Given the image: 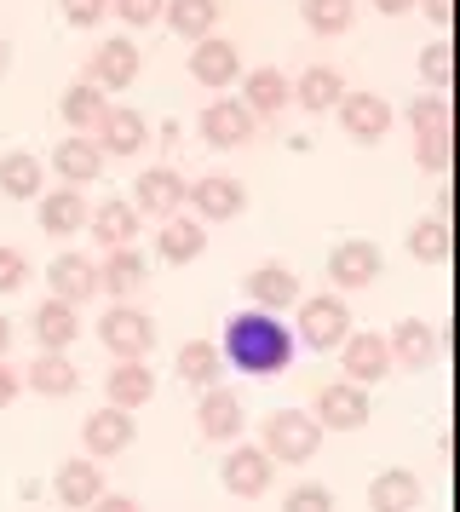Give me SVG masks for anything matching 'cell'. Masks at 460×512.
<instances>
[{
    "instance_id": "cell-40",
    "label": "cell",
    "mask_w": 460,
    "mask_h": 512,
    "mask_svg": "<svg viewBox=\"0 0 460 512\" xmlns=\"http://www.w3.org/2000/svg\"><path fill=\"white\" fill-rule=\"evenodd\" d=\"M282 512H334V495H328L322 484H299V489H288Z\"/></svg>"
},
{
    "instance_id": "cell-31",
    "label": "cell",
    "mask_w": 460,
    "mask_h": 512,
    "mask_svg": "<svg viewBox=\"0 0 460 512\" xmlns=\"http://www.w3.org/2000/svg\"><path fill=\"white\" fill-rule=\"evenodd\" d=\"M46 185V167L29 156V150H12L6 162H0V190L12 196V202H29V196H41Z\"/></svg>"
},
{
    "instance_id": "cell-26",
    "label": "cell",
    "mask_w": 460,
    "mask_h": 512,
    "mask_svg": "<svg viewBox=\"0 0 460 512\" xmlns=\"http://www.w3.org/2000/svg\"><path fill=\"white\" fill-rule=\"evenodd\" d=\"M104 392H110L115 409H138V403L156 397V374H150V363H115L110 380H104Z\"/></svg>"
},
{
    "instance_id": "cell-13",
    "label": "cell",
    "mask_w": 460,
    "mask_h": 512,
    "mask_svg": "<svg viewBox=\"0 0 460 512\" xmlns=\"http://www.w3.org/2000/svg\"><path fill=\"white\" fill-rule=\"evenodd\" d=\"M184 196H190L196 219H236V213L248 208V190L236 185V179H225V173H207V179H196Z\"/></svg>"
},
{
    "instance_id": "cell-5",
    "label": "cell",
    "mask_w": 460,
    "mask_h": 512,
    "mask_svg": "<svg viewBox=\"0 0 460 512\" xmlns=\"http://www.w3.org/2000/svg\"><path fill=\"white\" fill-rule=\"evenodd\" d=\"M202 139L213 144V150H242V144L253 139V116L242 98H213L202 110Z\"/></svg>"
},
{
    "instance_id": "cell-38",
    "label": "cell",
    "mask_w": 460,
    "mask_h": 512,
    "mask_svg": "<svg viewBox=\"0 0 460 512\" xmlns=\"http://www.w3.org/2000/svg\"><path fill=\"white\" fill-rule=\"evenodd\" d=\"M351 12H357V0H305V24L317 29V35L351 29Z\"/></svg>"
},
{
    "instance_id": "cell-46",
    "label": "cell",
    "mask_w": 460,
    "mask_h": 512,
    "mask_svg": "<svg viewBox=\"0 0 460 512\" xmlns=\"http://www.w3.org/2000/svg\"><path fill=\"white\" fill-rule=\"evenodd\" d=\"M92 512H138V501H127V495H98Z\"/></svg>"
},
{
    "instance_id": "cell-4",
    "label": "cell",
    "mask_w": 460,
    "mask_h": 512,
    "mask_svg": "<svg viewBox=\"0 0 460 512\" xmlns=\"http://www.w3.org/2000/svg\"><path fill=\"white\" fill-rule=\"evenodd\" d=\"M351 334V305L334 300V294H322V300L299 305V340L311 351H334Z\"/></svg>"
},
{
    "instance_id": "cell-50",
    "label": "cell",
    "mask_w": 460,
    "mask_h": 512,
    "mask_svg": "<svg viewBox=\"0 0 460 512\" xmlns=\"http://www.w3.org/2000/svg\"><path fill=\"white\" fill-rule=\"evenodd\" d=\"M6 346H12V323L0 317V357H6Z\"/></svg>"
},
{
    "instance_id": "cell-6",
    "label": "cell",
    "mask_w": 460,
    "mask_h": 512,
    "mask_svg": "<svg viewBox=\"0 0 460 512\" xmlns=\"http://www.w3.org/2000/svg\"><path fill=\"white\" fill-rule=\"evenodd\" d=\"M138 81V47L127 35H110L104 47L92 52V87L98 93H127Z\"/></svg>"
},
{
    "instance_id": "cell-17",
    "label": "cell",
    "mask_w": 460,
    "mask_h": 512,
    "mask_svg": "<svg viewBox=\"0 0 460 512\" xmlns=\"http://www.w3.org/2000/svg\"><path fill=\"white\" fill-rule=\"evenodd\" d=\"M133 208L138 213H179L184 208V179L173 167H144L133 185Z\"/></svg>"
},
{
    "instance_id": "cell-22",
    "label": "cell",
    "mask_w": 460,
    "mask_h": 512,
    "mask_svg": "<svg viewBox=\"0 0 460 512\" xmlns=\"http://www.w3.org/2000/svg\"><path fill=\"white\" fill-rule=\"evenodd\" d=\"M248 300L259 311H282V305H299V277L288 265H259L248 277Z\"/></svg>"
},
{
    "instance_id": "cell-37",
    "label": "cell",
    "mask_w": 460,
    "mask_h": 512,
    "mask_svg": "<svg viewBox=\"0 0 460 512\" xmlns=\"http://www.w3.org/2000/svg\"><path fill=\"white\" fill-rule=\"evenodd\" d=\"M242 104H248V116H276V110L288 104V81H282L276 70H253Z\"/></svg>"
},
{
    "instance_id": "cell-30",
    "label": "cell",
    "mask_w": 460,
    "mask_h": 512,
    "mask_svg": "<svg viewBox=\"0 0 460 512\" xmlns=\"http://www.w3.org/2000/svg\"><path fill=\"white\" fill-rule=\"evenodd\" d=\"M161 259H167V265H190V259L202 254L207 248V231H202V219H167V225H161Z\"/></svg>"
},
{
    "instance_id": "cell-49",
    "label": "cell",
    "mask_w": 460,
    "mask_h": 512,
    "mask_svg": "<svg viewBox=\"0 0 460 512\" xmlns=\"http://www.w3.org/2000/svg\"><path fill=\"white\" fill-rule=\"evenodd\" d=\"M426 12H432L437 24H449V0H426Z\"/></svg>"
},
{
    "instance_id": "cell-15",
    "label": "cell",
    "mask_w": 460,
    "mask_h": 512,
    "mask_svg": "<svg viewBox=\"0 0 460 512\" xmlns=\"http://www.w3.org/2000/svg\"><path fill=\"white\" fill-rule=\"evenodd\" d=\"M328 277H334V288H368V282L380 277V248L363 242V236L340 242V248L328 254Z\"/></svg>"
},
{
    "instance_id": "cell-25",
    "label": "cell",
    "mask_w": 460,
    "mask_h": 512,
    "mask_svg": "<svg viewBox=\"0 0 460 512\" xmlns=\"http://www.w3.org/2000/svg\"><path fill=\"white\" fill-rule=\"evenodd\" d=\"M242 403H236V397L225 392V386H207V397H202V432L213 443H236L242 438Z\"/></svg>"
},
{
    "instance_id": "cell-8",
    "label": "cell",
    "mask_w": 460,
    "mask_h": 512,
    "mask_svg": "<svg viewBox=\"0 0 460 512\" xmlns=\"http://www.w3.org/2000/svg\"><path fill=\"white\" fill-rule=\"evenodd\" d=\"M190 75L202 81L207 93H225L230 81L242 75V58H236V47H230L225 35H202L196 52H190Z\"/></svg>"
},
{
    "instance_id": "cell-10",
    "label": "cell",
    "mask_w": 460,
    "mask_h": 512,
    "mask_svg": "<svg viewBox=\"0 0 460 512\" xmlns=\"http://www.w3.org/2000/svg\"><path fill=\"white\" fill-rule=\"evenodd\" d=\"M81 438H87V455H92V461H104V455H121V449L133 443V409H115V403L92 409L87 426H81Z\"/></svg>"
},
{
    "instance_id": "cell-12",
    "label": "cell",
    "mask_w": 460,
    "mask_h": 512,
    "mask_svg": "<svg viewBox=\"0 0 460 512\" xmlns=\"http://www.w3.org/2000/svg\"><path fill=\"white\" fill-rule=\"evenodd\" d=\"M340 121H345V133L357 144H374V139H386V127H391V104L380 93H345L340 104Z\"/></svg>"
},
{
    "instance_id": "cell-51",
    "label": "cell",
    "mask_w": 460,
    "mask_h": 512,
    "mask_svg": "<svg viewBox=\"0 0 460 512\" xmlns=\"http://www.w3.org/2000/svg\"><path fill=\"white\" fill-rule=\"evenodd\" d=\"M6 64H12V47H6V41H0V75H6Z\"/></svg>"
},
{
    "instance_id": "cell-48",
    "label": "cell",
    "mask_w": 460,
    "mask_h": 512,
    "mask_svg": "<svg viewBox=\"0 0 460 512\" xmlns=\"http://www.w3.org/2000/svg\"><path fill=\"white\" fill-rule=\"evenodd\" d=\"M414 0H374V12H386V18H397V12H409Z\"/></svg>"
},
{
    "instance_id": "cell-11",
    "label": "cell",
    "mask_w": 460,
    "mask_h": 512,
    "mask_svg": "<svg viewBox=\"0 0 460 512\" xmlns=\"http://www.w3.org/2000/svg\"><path fill=\"white\" fill-rule=\"evenodd\" d=\"M311 420H317V426H334V432H351V426H363V420H368V392H363V386H351V380L322 386Z\"/></svg>"
},
{
    "instance_id": "cell-32",
    "label": "cell",
    "mask_w": 460,
    "mask_h": 512,
    "mask_svg": "<svg viewBox=\"0 0 460 512\" xmlns=\"http://www.w3.org/2000/svg\"><path fill=\"white\" fill-rule=\"evenodd\" d=\"M161 18L179 29V35L202 41L207 29L219 24V0H167V6H161Z\"/></svg>"
},
{
    "instance_id": "cell-47",
    "label": "cell",
    "mask_w": 460,
    "mask_h": 512,
    "mask_svg": "<svg viewBox=\"0 0 460 512\" xmlns=\"http://www.w3.org/2000/svg\"><path fill=\"white\" fill-rule=\"evenodd\" d=\"M12 397H18V374L6 369V357H0V409H6Z\"/></svg>"
},
{
    "instance_id": "cell-33",
    "label": "cell",
    "mask_w": 460,
    "mask_h": 512,
    "mask_svg": "<svg viewBox=\"0 0 460 512\" xmlns=\"http://www.w3.org/2000/svg\"><path fill=\"white\" fill-rule=\"evenodd\" d=\"M345 98V75L340 70H305L299 75V104H305V110H311V116H322V110H334V104H340Z\"/></svg>"
},
{
    "instance_id": "cell-34",
    "label": "cell",
    "mask_w": 460,
    "mask_h": 512,
    "mask_svg": "<svg viewBox=\"0 0 460 512\" xmlns=\"http://www.w3.org/2000/svg\"><path fill=\"white\" fill-rule=\"evenodd\" d=\"M219 369H225V357H219V346H207V340H190V346L179 351V380L184 386H219Z\"/></svg>"
},
{
    "instance_id": "cell-28",
    "label": "cell",
    "mask_w": 460,
    "mask_h": 512,
    "mask_svg": "<svg viewBox=\"0 0 460 512\" xmlns=\"http://www.w3.org/2000/svg\"><path fill=\"white\" fill-rule=\"evenodd\" d=\"M29 386H35L41 397H69L75 386H81V369L69 363L64 351H41L35 369H29Z\"/></svg>"
},
{
    "instance_id": "cell-41",
    "label": "cell",
    "mask_w": 460,
    "mask_h": 512,
    "mask_svg": "<svg viewBox=\"0 0 460 512\" xmlns=\"http://www.w3.org/2000/svg\"><path fill=\"white\" fill-rule=\"evenodd\" d=\"M161 6H167V0H115V18L127 29H150L161 18Z\"/></svg>"
},
{
    "instance_id": "cell-16",
    "label": "cell",
    "mask_w": 460,
    "mask_h": 512,
    "mask_svg": "<svg viewBox=\"0 0 460 512\" xmlns=\"http://www.w3.org/2000/svg\"><path fill=\"white\" fill-rule=\"evenodd\" d=\"M46 282H52V294L64 305H81V300L98 294V265H92L87 254H58L46 265Z\"/></svg>"
},
{
    "instance_id": "cell-18",
    "label": "cell",
    "mask_w": 460,
    "mask_h": 512,
    "mask_svg": "<svg viewBox=\"0 0 460 512\" xmlns=\"http://www.w3.org/2000/svg\"><path fill=\"white\" fill-rule=\"evenodd\" d=\"M52 489H58V501H64L69 512H81L92 507L98 495H104V472H98V461H64L58 466V478H52Z\"/></svg>"
},
{
    "instance_id": "cell-27",
    "label": "cell",
    "mask_w": 460,
    "mask_h": 512,
    "mask_svg": "<svg viewBox=\"0 0 460 512\" xmlns=\"http://www.w3.org/2000/svg\"><path fill=\"white\" fill-rule=\"evenodd\" d=\"M138 219H144V213H138L133 202H104L98 213H87L92 236H98L104 248H133V236H138Z\"/></svg>"
},
{
    "instance_id": "cell-45",
    "label": "cell",
    "mask_w": 460,
    "mask_h": 512,
    "mask_svg": "<svg viewBox=\"0 0 460 512\" xmlns=\"http://www.w3.org/2000/svg\"><path fill=\"white\" fill-rule=\"evenodd\" d=\"M420 162L432 167V173H443V167H449V133H432V139H420Z\"/></svg>"
},
{
    "instance_id": "cell-21",
    "label": "cell",
    "mask_w": 460,
    "mask_h": 512,
    "mask_svg": "<svg viewBox=\"0 0 460 512\" xmlns=\"http://www.w3.org/2000/svg\"><path fill=\"white\" fill-rule=\"evenodd\" d=\"M391 346V363H409V369H426V363H437V328L420 323V317H409V323H397V334L386 340Z\"/></svg>"
},
{
    "instance_id": "cell-9",
    "label": "cell",
    "mask_w": 460,
    "mask_h": 512,
    "mask_svg": "<svg viewBox=\"0 0 460 512\" xmlns=\"http://www.w3.org/2000/svg\"><path fill=\"white\" fill-rule=\"evenodd\" d=\"M340 346H345L340 363H345V380H351V386H374V380H386L391 346L380 340V334H345Z\"/></svg>"
},
{
    "instance_id": "cell-20",
    "label": "cell",
    "mask_w": 460,
    "mask_h": 512,
    "mask_svg": "<svg viewBox=\"0 0 460 512\" xmlns=\"http://www.w3.org/2000/svg\"><path fill=\"white\" fill-rule=\"evenodd\" d=\"M52 167H58V173H64L75 190H81L87 179H98V173H104V150H98L87 133H69V139L52 150Z\"/></svg>"
},
{
    "instance_id": "cell-35",
    "label": "cell",
    "mask_w": 460,
    "mask_h": 512,
    "mask_svg": "<svg viewBox=\"0 0 460 512\" xmlns=\"http://www.w3.org/2000/svg\"><path fill=\"white\" fill-rule=\"evenodd\" d=\"M104 110H110V93H98L92 81H81V87H69V93H64V121L75 127V133L98 127V121H104Z\"/></svg>"
},
{
    "instance_id": "cell-39",
    "label": "cell",
    "mask_w": 460,
    "mask_h": 512,
    "mask_svg": "<svg viewBox=\"0 0 460 512\" xmlns=\"http://www.w3.org/2000/svg\"><path fill=\"white\" fill-rule=\"evenodd\" d=\"M409 127L420 139H432V133H449V98L432 93V98H414L409 104Z\"/></svg>"
},
{
    "instance_id": "cell-29",
    "label": "cell",
    "mask_w": 460,
    "mask_h": 512,
    "mask_svg": "<svg viewBox=\"0 0 460 512\" xmlns=\"http://www.w3.org/2000/svg\"><path fill=\"white\" fill-rule=\"evenodd\" d=\"M35 334H41V351L75 346V334H81V317H75V305H64V300L35 305Z\"/></svg>"
},
{
    "instance_id": "cell-19",
    "label": "cell",
    "mask_w": 460,
    "mask_h": 512,
    "mask_svg": "<svg viewBox=\"0 0 460 512\" xmlns=\"http://www.w3.org/2000/svg\"><path fill=\"white\" fill-rule=\"evenodd\" d=\"M368 507L374 512H414L420 507V478L409 466H386L374 484H368Z\"/></svg>"
},
{
    "instance_id": "cell-3",
    "label": "cell",
    "mask_w": 460,
    "mask_h": 512,
    "mask_svg": "<svg viewBox=\"0 0 460 512\" xmlns=\"http://www.w3.org/2000/svg\"><path fill=\"white\" fill-rule=\"evenodd\" d=\"M98 340L104 351H115V363H144V351L156 346V323L138 305H110L98 317Z\"/></svg>"
},
{
    "instance_id": "cell-36",
    "label": "cell",
    "mask_w": 460,
    "mask_h": 512,
    "mask_svg": "<svg viewBox=\"0 0 460 512\" xmlns=\"http://www.w3.org/2000/svg\"><path fill=\"white\" fill-rule=\"evenodd\" d=\"M409 254L420 259V265H443V259H449V219H443V213L420 219L409 231Z\"/></svg>"
},
{
    "instance_id": "cell-43",
    "label": "cell",
    "mask_w": 460,
    "mask_h": 512,
    "mask_svg": "<svg viewBox=\"0 0 460 512\" xmlns=\"http://www.w3.org/2000/svg\"><path fill=\"white\" fill-rule=\"evenodd\" d=\"M23 282H29V259H23L18 248H0V294H12Z\"/></svg>"
},
{
    "instance_id": "cell-2",
    "label": "cell",
    "mask_w": 460,
    "mask_h": 512,
    "mask_svg": "<svg viewBox=\"0 0 460 512\" xmlns=\"http://www.w3.org/2000/svg\"><path fill=\"white\" fill-rule=\"evenodd\" d=\"M317 443H322V426L311 420V409H276L271 420H265V455L271 461H288V466H299V461H311L317 455Z\"/></svg>"
},
{
    "instance_id": "cell-7",
    "label": "cell",
    "mask_w": 460,
    "mask_h": 512,
    "mask_svg": "<svg viewBox=\"0 0 460 512\" xmlns=\"http://www.w3.org/2000/svg\"><path fill=\"white\" fill-rule=\"evenodd\" d=\"M225 489L242 495V501H259V495L271 489V455H265L259 443H236L225 455Z\"/></svg>"
},
{
    "instance_id": "cell-42",
    "label": "cell",
    "mask_w": 460,
    "mask_h": 512,
    "mask_svg": "<svg viewBox=\"0 0 460 512\" xmlns=\"http://www.w3.org/2000/svg\"><path fill=\"white\" fill-rule=\"evenodd\" d=\"M104 12H110V0H64V18L75 29H98L104 24Z\"/></svg>"
},
{
    "instance_id": "cell-14",
    "label": "cell",
    "mask_w": 460,
    "mask_h": 512,
    "mask_svg": "<svg viewBox=\"0 0 460 512\" xmlns=\"http://www.w3.org/2000/svg\"><path fill=\"white\" fill-rule=\"evenodd\" d=\"M92 133H98V150H104V156H138V150H144V139H150L144 116H138V110H127V104H110V110H104V121H98Z\"/></svg>"
},
{
    "instance_id": "cell-24",
    "label": "cell",
    "mask_w": 460,
    "mask_h": 512,
    "mask_svg": "<svg viewBox=\"0 0 460 512\" xmlns=\"http://www.w3.org/2000/svg\"><path fill=\"white\" fill-rule=\"evenodd\" d=\"M87 213H92L87 196H81L75 185H64V190H52V196L41 202V231L46 236H75L81 225H87Z\"/></svg>"
},
{
    "instance_id": "cell-1",
    "label": "cell",
    "mask_w": 460,
    "mask_h": 512,
    "mask_svg": "<svg viewBox=\"0 0 460 512\" xmlns=\"http://www.w3.org/2000/svg\"><path fill=\"white\" fill-rule=\"evenodd\" d=\"M219 357H230V369L242 374H282L294 363V334L276 323V311H236L225 323Z\"/></svg>"
},
{
    "instance_id": "cell-23",
    "label": "cell",
    "mask_w": 460,
    "mask_h": 512,
    "mask_svg": "<svg viewBox=\"0 0 460 512\" xmlns=\"http://www.w3.org/2000/svg\"><path fill=\"white\" fill-rule=\"evenodd\" d=\"M150 277V265L138 259V248H110V259L98 265V288H110L115 300H133Z\"/></svg>"
},
{
    "instance_id": "cell-44",
    "label": "cell",
    "mask_w": 460,
    "mask_h": 512,
    "mask_svg": "<svg viewBox=\"0 0 460 512\" xmlns=\"http://www.w3.org/2000/svg\"><path fill=\"white\" fill-rule=\"evenodd\" d=\"M420 70H426V81H432V87H449V41H437V47H426V58H420Z\"/></svg>"
}]
</instances>
